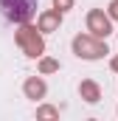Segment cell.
Wrapping results in <instances>:
<instances>
[{"instance_id": "obj_1", "label": "cell", "mask_w": 118, "mask_h": 121, "mask_svg": "<svg viewBox=\"0 0 118 121\" xmlns=\"http://www.w3.org/2000/svg\"><path fill=\"white\" fill-rule=\"evenodd\" d=\"M14 39H17V45L23 48V54H25V56H31V59L45 56V37H42L39 26L23 23V26L17 28V34H14Z\"/></svg>"}, {"instance_id": "obj_2", "label": "cell", "mask_w": 118, "mask_h": 121, "mask_svg": "<svg viewBox=\"0 0 118 121\" xmlns=\"http://www.w3.org/2000/svg\"><path fill=\"white\" fill-rule=\"evenodd\" d=\"M70 48H73V54L79 56V59H101L104 54H110V48H107V42L101 39V37H93V34H76L73 37V42H70Z\"/></svg>"}, {"instance_id": "obj_3", "label": "cell", "mask_w": 118, "mask_h": 121, "mask_svg": "<svg viewBox=\"0 0 118 121\" xmlns=\"http://www.w3.org/2000/svg\"><path fill=\"white\" fill-rule=\"evenodd\" d=\"M0 11L8 23H31L37 14V0H0Z\"/></svg>"}, {"instance_id": "obj_4", "label": "cell", "mask_w": 118, "mask_h": 121, "mask_svg": "<svg viewBox=\"0 0 118 121\" xmlns=\"http://www.w3.org/2000/svg\"><path fill=\"white\" fill-rule=\"evenodd\" d=\"M87 31L93 37L107 39V37L113 34V17H110L104 9H90L87 11Z\"/></svg>"}, {"instance_id": "obj_5", "label": "cell", "mask_w": 118, "mask_h": 121, "mask_svg": "<svg viewBox=\"0 0 118 121\" xmlns=\"http://www.w3.org/2000/svg\"><path fill=\"white\" fill-rule=\"evenodd\" d=\"M62 14H65V11H59V9H45V11H39V17H37L39 31H42V34L59 31V26H62Z\"/></svg>"}, {"instance_id": "obj_6", "label": "cell", "mask_w": 118, "mask_h": 121, "mask_svg": "<svg viewBox=\"0 0 118 121\" xmlns=\"http://www.w3.org/2000/svg\"><path fill=\"white\" fill-rule=\"evenodd\" d=\"M23 93H25V99H31V101H39V99H45L48 85H45L42 76H28V79L23 82Z\"/></svg>"}, {"instance_id": "obj_7", "label": "cell", "mask_w": 118, "mask_h": 121, "mask_svg": "<svg viewBox=\"0 0 118 121\" xmlns=\"http://www.w3.org/2000/svg\"><path fill=\"white\" fill-rule=\"evenodd\" d=\"M79 96H82L87 104H96V101L101 99V87H98V82H93V79H82V82H79Z\"/></svg>"}, {"instance_id": "obj_8", "label": "cell", "mask_w": 118, "mask_h": 121, "mask_svg": "<svg viewBox=\"0 0 118 121\" xmlns=\"http://www.w3.org/2000/svg\"><path fill=\"white\" fill-rule=\"evenodd\" d=\"M37 68H39L42 76H48V73H56L59 70V62L54 59V56H39V59H37Z\"/></svg>"}, {"instance_id": "obj_9", "label": "cell", "mask_w": 118, "mask_h": 121, "mask_svg": "<svg viewBox=\"0 0 118 121\" xmlns=\"http://www.w3.org/2000/svg\"><path fill=\"white\" fill-rule=\"evenodd\" d=\"M37 118H45V121L59 118V110H56V107H51V104H39V107H37Z\"/></svg>"}, {"instance_id": "obj_10", "label": "cell", "mask_w": 118, "mask_h": 121, "mask_svg": "<svg viewBox=\"0 0 118 121\" xmlns=\"http://www.w3.org/2000/svg\"><path fill=\"white\" fill-rule=\"evenodd\" d=\"M73 3H76V0H54V9H59V11H70Z\"/></svg>"}, {"instance_id": "obj_11", "label": "cell", "mask_w": 118, "mask_h": 121, "mask_svg": "<svg viewBox=\"0 0 118 121\" xmlns=\"http://www.w3.org/2000/svg\"><path fill=\"white\" fill-rule=\"evenodd\" d=\"M107 14H110L113 20H118V0H113V3L107 6Z\"/></svg>"}, {"instance_id": "obj_12", "label": "cell", "mask_w": 118, "mask_h": 121, "mask_svg": "<svg viewBox=\"0 0 118 121\" xmlns=\"http://www.w3.org/2000/svg\"><path fill=\"white\" fill-rule=\"evenodd\" d=\"M110 68H113V73H118V54L113 56V59H110Z\"/></svg>"}]
</instances>
